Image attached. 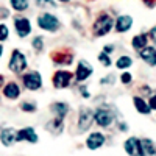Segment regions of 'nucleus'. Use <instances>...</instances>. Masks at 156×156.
Listing matches in <instances>:
<instances>
[{
    "mask_svg": "<svg viewBox=\"0 0 156 156\" xmlns=\"http://www.w3.org/2000/svg\"><path fill=\"white\" fill-rule=\"evenodd\" d=\"M137 53H139V58L144 61L147 66L156 67V47H153V45H145L144 48H140Z\"/></svg>",
    "mask_w": 156,
    "mask_h": 156,
    "instance_id": "nucleus-12",
    "label": "nucleus"
},
{
    "mask_svg": "<svg viewBox=\"0 0 156 156\" xmlns=\"http://www.w3.org/2000/svg\"><path fill=\"white\" fill-rule=\"evenodd\" d=\"M133 23H134V19L131 16H128V14H122L119 16L115 20H114V30L117 33H126L133 28Z\"/></svg>",
    "mask_w": 156,
    "mask_h": 156,
    "instance_id": "nucleus-11",
    "label": "nucleus"
},
{
    "mask_svg": "<svg viewBox=\"0 0 156 156\" xmlns=\"http://www.w3.org/2000/svg\"><path fill=\"white\" fill-rule=\"evenodd\" d=\"M92 73H94V67L89 64V61L80 59L78 64H76V70L73 73V78L78 83H84V81H87L89 78L92 76Z\"/></svg>",
    "mask_w": 156,
    "mask_h": 156,
    "instance_id": "nucleus-7",
    "label": "nucleus"
},
{
    "mask_svg": "<svg viewBox=\"0 0 156 156\" xmlns=\"http://www.w3.org/2000/svg\"><path fill=\"white\" fill-rule=\"evenodd\" d=\"M119 128H120V131H126V129H128V126H126L125 122H122V123L119 125Z\"/></svg>",
    "mask_w": 156,
    "mask_h": 156,
    "instance_id": "nucleus-39",
    "label": "nucleus"
},
{
    "mask_svg": "<svg viewBox=\"0 0 156 156\" xmlns=\"http://www.w3.org/2000/svg\"><path fill=\"white\" fill-rule=\"evenodd\" d=\"M5 75L3 73H0V90H2V87H3V84H5Z\"/></svg>",
    "mask_w": 156,
    "mask_h": 156,
    "instance_id": "nucleus-38",
    "label": "nucleus"
},
{
    "mask_svg": "<svg viewBox=\"0 0 156 156\" xmlns=\"http://www.w3.org/2000/svg\"><path fill=\"white\" fill-rule=\"evenodd\" d=\"M112 28H114V19L111 17V14L101 12L92 23V34L95 37H101V36L109 34Z\"/></svg>",
    "mask_w": 156,
    "mask_h": 156,
    "instance_id": "nucleus-1",
    "label": "nucleus"
},
{
    "mask_svg": "<svg viewBox=\"0 0 156 156\" xmlns=\"http://www.w3.org/2000/svg\"><path fill=\"white\" fill-rule=\"evenodd\" d=\"M120 83L125 84V86H126V84H131V83H133V75L125 70V72L120 75Z\"/></svg>",
    "mask_w": 156,
    "mask_h": 156,
    "instance_id": "nucleus-30",
    "label": "nucleus"
},
{
    "mask_svg": "<svg viewBox=\"0 0 156 156\" xmlns=\"http://www.w3.org/2000/svg\"><path fill=\"white\" fill-rule=\"evenodd\" d=\"M3 53H5V48H3V44H0V59H2Z\"/></svg>",
    "mask_w": 156,
    "mask_h": 156,
    "instance_id": "nucleus-40",
    "label": "nucleus"
},
{
    "mask_svg": "<svg viewBox=\"0 0 156 156\" xmlns=\"http://www.w3.org/2000/svg\"><path fill=\"white\" fill-rule=\"evenodd\" d=\"M9 6L16 12H23L30 8V0H8Z\"/></svg>",
    "mask_w": 156,
    "mask_h": 156,
    "instance_id": "nucleus-23",
    "label": "nucleus"
},
{
    "mask_svg": "<svg viewBox=\"0 0 156 156\" xmlns=\"http://www.w3.org/2000/svg\"><path fill=\"white\" fill-rule=\"evenodd\" d=\"M92 122H94V111L83 106L80 109V114H78V129L81 133L87 131L90 128V125H92Z\"/></svg>",
    "mask_w": 156,
    "mask_h": 156,
    "instance_id": "nucleus-9",
    "label": "nucleus"
},
{
    "mask_svg": "<svg viewBox=\"0 0 156 156\" xmlns=\"http://www.w3.org/2000/svg\"><path fill=\"white\" fill-rule=\"evenodd\" d=\"M28 67V59L27 56H25L23 51L14 48L11 51V55H9V61H8V69L9 72H12L14 75H20L23 73L25 70H27Z\"/></svg>",
    "mask_w": 156,
    "mask_h": 156,
    "instance_id": "nucleus-2",
    "label": "nucleus"
},
{
    "mask_svg": "<svg viewBox=\"0 0 156 156\" xmlns=\"http://www.w3.org/2000/svg\"><path fill=\"white\" fill-rule=\"evenodd\" d=\"M151 92V89H150V86H140V94H144V95H148Z\"/></svg>",
    "mask_w": 156,
    "mask_h": 156,
    "instance_id": "nucleus-36",
    "label": "nucleus"
},
{
    "mask_svg": "<svg viewBox=\"0 0 156 156\" xmlns=\"http://www.w3.org/2000/svg\"><path fill=\"white\" fill-rule=\"evenodd\" d=\"M48 131L51 133V134H55V136H58V134H61V131H62V128H64V119H59V117H55L53 120H50L48 123H47V126H45Z\"/></svg>",
    "mask_w": 156,
    "mask_h": 156,
    "instance_id": "nucleus-21",
    "label": "nucleus"
},
{
    "mask_svg": "<svg viewBox=\"0 0 156 156\" xmlns=\"http://www.w3.org/2000/svg\"><path fill=\"white\" fill-rule=\"evenodd\" d=\"M142 2H144L148 8H154L156 6V0H142Z\"/></svg>",
    "mask_w": 156,
    "mask_h": 156,
    "instance_id": "nucleus-37",
    "label": "nucleus"
},
{
    "mask_svg": "<svg viewBox=\"0 0 156 156\" xmlns=\"http://www.w3.org/2000/svg\"><path fill=\"white\" fill-rule=\"evenodd\" d=\"M73 81V73L70 70H56L53 73V76H51V83H53V87L55 89H67Z\"/></svg>",
    "mask_w": 156,
    "mask_h": 156,
    "instance_id": "nucleus-6",
    "label": "nucleus"
},
{
    "mask_svg": "<svg viewBox=\"0 0 156 156\" xmlns=\"http://www.w3.org/2000/svg\"><path fill=\"white\" fill-rule=\"evenodd\" d=\"M12 27H14V31L16 34L20 37V39H25L31 34V20L25 16H16L12 19Z\"/></svg>",
    "mask_w": 156,
    "mask_h": 156,
    "instance_id": "nucleus-5",
    "label": "nucleus"
},
{
    "mask_svg": "<svg viewBox=\"0 0 156 156\" xmlns=\"http://www.w3.org/2000/svg\"><path fill=\"white\" fill-rule=\"evenodd\" d=\"M53 61L56 66H70L73 61V55L67 53V51H59V53L53 55Z\"/></svg>",
    "mask_w": 156,
    "mask_h": 156,
    "instance_id": "nucleus-20",
    "label": "nucleus"
},
{
    "mask_svg": "<svg viewBox=\"0 0 156 156\" xmlns=\"http://www.w3.org/2000/svg\"><path fill=\"white\" fill-rule=\"evenodd\" d=\"M112 51H114V45H112V44H109V45H105V47H103V53L111 55Z\"/></svg>",
    "mask_w": 156,
    "mask_h": 156,
    "instance_id": "nucleus-35",
    "label": "nucleus"
},
{
    "mask_svg": "<svg viewBox=\"0 0 156 156\" xmlns=\"http://www.w3.org/2000/svg\"><path fill=\"white\" fill-rule=\"evenodd\" d=\"M37 27L44 31L55 33L61 28V22L55 14H51V12H42V14L37 17Z\"/></svg>",
    "mask_w": 156,
    "mask_h": 156,
    "instance_id": "nucleus-3",
    "label": "nucleus"
},
{
    "mask_svg": "<svg viewBox=\"0 0 156 156\" xmlns=\"http://www.w3.org/2000/svg\"><path fill=\"white\" fill-rule=\"evenodd\" d=\"M105 136H103L101 133H92L89 134V137L86 139V147L89 150H98L103 144H105Z\"/></svg>",
    "mask_w": 156,
    "mask_h": 156,
    "instance_id": "nucleus-16",
    "label": "nucleus"
},
{
    "mask_svg": "<svg viewBox=\"0 0 156 156\" xmlns=\"http://www.w3.org/2000/svg\"><path fill=\"white\" fill-rule=\"evenodd\" d=\"M36 5L39 8H56V0H36Z\"/></svg>",
    "mask_w": 156,
    "mask_h": 156,
    "instance_id": "nucleus-28",
    "label": "nucleus"
},
{
    "mask_svg": "<svg viewBox=\"0 0 156 156\" xmlns=\"http://www.w3.org/2000/svg\"><path fill=\"white\" fill-rule=\"evenodd\" d=\"M147 103H148V106H150L151 111H156V94H151Z\"/></svg>",
    "mask_w": 156,
    "mask_h": 156,
    "instance_id": "nucleus-32",
    "label": "nucleus"
},
{
    "mask_svg": "<svg viewBox=\"0 0 156 156\" xmlns=\"http://www.w3.org/2000/svg\"><path fill=\"white\" fill-rule=\"evenodd\" d=\"M80 94H81L84 98H89V97H90L89 90H87V86H81V87H80Z\"/></svg>",
    "mask_w": 156,
    "mask_h": 156,
    "instance_id": "nucleus-33",
    "label": "nucleus"
},
{
    "mask_svg": "<svg viewBox=\"0 0 156 156\" xmlns=\"http://www.w3.org/2000/svg\"><path fill=\"white\" fill-rule=\"evenodd\" d=\"M133 58L131 56H128V55H122V56H119L117 58V61H115V67L117 69H120V70H126V69H129L133 66Z\"/></svg>",
    "mask_w": 156,
    "mask_h": 156,
    "instance_id": "nucleus-24",
    "label": "nucleus"
},
{
    "mask_svg": "<svg viewBox=\"0 0 156 156\" xmlns=\"http://www.w3.org/2000/svg\"><path fill=\"white\" fill-rule=\"evenodd\" d=\"M140 148H142V156H156V144L148 137L140 139Z\"/></svg>",
    "mask_w": 156,
    "mask_h": 156,
    "instance_id": "nucleus-19",
    "label": "nucleus"
},
{
    "mask_svg": "<svg viewBox=\"0 0 156 156\" xmlns=\"http://www.w3.org/2000/svg\"><path fill=\"white\" fill-rule=\"evenodd\" d=\"M20 109H22L23 112H27V114H33V112H36L37 106H36V103H34V101L25 100V101L20 103Z\"/></svg>",
    "mask_w": 156,
    "mask_h": 156,
    "instance_id": "nucleus-26",
    "label": "nucleus"
},
{
    "mask_svg": "<svg viewBox=\"0 0 156 156\" xmlns=\"http://www.w3.org/2000/svg\"><path fill=\"white\" fill-rule=\"evenodd\" d=\"M94 122L101 128H108L114 122V114L106 106H100L94 111Z\"/></svg>",
    "mask_w": 156,
    "mask_h": 156,
    "instance_id": "nucleus-8",
    "label": "nucleus"
},
{
    "mask_svg": "<svg viewBox=\"0 0 156 156\" xmlns=\"http://www.w3.org/2000/svg\"><path fill=\"white\" fill-rule=\"evenodd\" d=\"M9 34H11V30H9V27L2 20L0 22V44H3V42H6L8 39H9Z\"/></svg>",
    "mask_w": 156,
    "mask_h": 156,
    "instance_id": "nucleus-25",
    "label": "nucleus"
},
{
    "mask_svg": "<svg viewBox=\"0 0 156 156\" xmlns=\"http://www.w3.org/2000/svg\"><path fill=\"white\" fill-rule=\"evenodd\" d=\"M58 2H61V3H69L70 0H58Z\"/></svg>",
    "mask_w": 156,
    "mask_h": 156,
    "instance_id": "nucleus-41",
    "label": "nucleus"
},
{
    "mask_svg": "<svg viewBox=\"0 0 156 156\" xmlns=\"http://www.w3.org/2000/svg\"><path fill=\"white\" fill-rule=\"evenodd\" d=\"M31 47L37 51V53H41L44 50V37L42 36H34L31 39Z\"/></svg>",
    "mask_w": 156,
    "mask_h": 156,
    "instance_id": "nucleus-27",
    "label": "nucleus"
},
{
    "mask_svg": "<svg viewBox=\"0 0 156 156\" xmlns=\"http://www.w3.org/2000/svg\"><path fill=\"white\" fill-rule=\"evenodd\" d=\"M30 142V144H36L37 142V134L34 131V128L31 126H25L16 133V142Z\"/></svg>",
    "mask_w": 156,
    "mask_h": 156,
    "instance_id": "nucleus-13",
    "label": "nucleus"
},
{
    "mask_svg": "<svg viewBox=\"0 0 156 156\" xmlns=\"http://www.w3.org/2000/svg\"><path fill=\"white\" fill-rule=\"evenodd\" d=\"M16 129L11 128V126H6L3 128L2 131H0V142H2V145L5 147H11L12 144L16 142Z\"/></svg>",
    "mask_w": 156,
    "mask_h": 156,
    "instance_id": "nucleus-15",
    "label": "nucleus"
},
{
    "mask_svg": "<svg viewBox=\"0 0 156 156\" xmlns=\"http://www.w3.org/2000/svg\"><path fill=\"white\" fill-rule=\"evenodd\" d=\"M145 45H148V34L145 33H140V34H136L133 39H131V47L139 51L140 48H144Z\"/></svg>",
    "mask_w": 156,
    "mask_h": 156,
    "instance_id": "nucleus-22",
    "label": "nucleus"
},
{
    "mask_svg": "<svg viewBox=\"0 0 156 156\" xmlns=\"http://www.w3.org/2000/svg\"><path fill=\"white\" fill-rule=\"evenodd\" d=\"M114 81H115V76L112 75V73H109L108 76H105V78H101L100 80V84H114Z\"/></svg>",
    "mask_w": 156,
    "mask_h": 156,
    "instance_id": "nucleus-31",
    "label": "nucleus"
},
{
    "mask_svg": "<svg viewBox=\"0 0 156 156\" xmlns=\"http://www.w3.org/2000/svg\"><path fill=\"white\" fill-rule=\"evenodd\" d=\"M123 148L126 154L129 156H142V148H140V140L137 137H129L125 140Z\"/></svg>",
    "mask_w": 156,
    "mask_h": 156,
    "instance_id": "nucleus-14",
    "label": "nucleus"
},
{
    "mask_svg": "<svg viewBox=\"0 0 156 156\" xmlns=\"http://www.w3.org/2000/svg\"><path fill=\"white\" fill-rule=\"evenodd\" d=\"M2 95L6 98V100H9V101H14V100H17L19 97H20V94H22V89H20V86L16 83V81H5V84H3V87H2Z\"/></svg>",
    "mask_w": 156,
    "mask_h": 156,
    "instance_id": "nucleus-10",
    "label": "nucleus"
},
{
    "mask_svg": "<svg viewBox=\"0 0 156 156\" xmlns=\"http://www.w3.org/2000/svg\"><path fill=\"white\" fill-rule=\"evenodd\" d=\"M50 109H51V112L55 114V117H59V119H64L67 114H69V111H70V106L67 105L66 101H56V103H53V105L50 106Z\"/></svg>",
    "mask_w": 156,
    "mask_h": 156,
    "instance_id": "nucleus-17",
    "label": "nucleus"
},
{
    "mask_svg": "<svg viewBox=\"0 0 156 156\" xmlns=\"http://www.w3.org/2000/svg\"><path fill=\"white\" fill-rule=\"evenodd\" d=\"M133 103H134V108L139 114H144V115H148L151 112L150 106H148V103L147 100H144V97H140V95H134L133 97Z\"/></svg>",
    "mask_w": 156,
    "mask_h": 156,
    "instance_id": "nucleus-18",
    "label": "nucleus"
},
{
    "mask_svg": "<svg viewBox=\"0 0 156 156\" xmlns=\"http://www.w3.org/2000/svg\"><path fill=\"white\" fill-rule=\"evenodd\" d=\"M97 59H98V62L101 64L103 67H109L111 64H112V61H111V56H109V55H106V53H103V51H101V53L97 56Z\"/></svg>",
    "mask_w": 156,
    "mask_h": 156,
    "instance_id": "nucleus-29",
    "label": "nucleus"
},
{
    "mask_svg": "<svg viewBox=\"0 0 156 156\" xmlns=\"http://www.w3.org/2000/svg\"><path fill=\"white\" fill-rule=\"evenodd\" d=\"M22 84L25 89L28 90H39L42 87V75L41 72L37 70H30V72H25L22 75Z\"/></svg>",
    "mask_w": 156,
    "mask_h": 156,
    "instance_id": "nucleus-4",
    "label": "nucleus"
},
{
    "mask_svg": "<svg viewBox=\"0 0 156 156\" xmlns=\"http://www.w3.org/2000/svg\"><path fill=\"white\" fill-rule=\"evenodd\" d=\"M148 37L151 39V41H153L154 44H156V25H154V27L148 31Z\"/></svg>",
    "mask_w": 156,
    "mask_h": 156,
    "instance_id": "nucleus-34",
    "label": "nucleus"
}]
</instances>
